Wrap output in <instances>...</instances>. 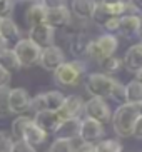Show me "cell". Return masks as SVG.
<instances>
[{
	"mask_svg": "<svg viewBox=\"0 0 142 152\" xmlns=\"http://www.w3.org/2000/svg\"><path fill=\"white\" fill-rule=\"evenodd\" d=\"M139 117L137 112V105L135 104H129V102H122L119 104V107L114 110L111 121H112V127L116 132L117 137L120 139H129L134 134V125Z\"/></svg>",
	"mask_w": 142,
	"mask_h": 152,
	"instance_id": "obj_1",
	"label": "cell"
},
{
	"mask_svg": "<svg viewBox=\"0 0 142 152\" xmlns=\"http://www.w3.org/2000/svg\"><path fill=\"white\" fill-rule=\"evenodd\" d=\"M85 72H87V65L82 58L65 60L52 72L53 82L59 87H77L80 84V80L84 79Z\"/></svg>",
	"mask_w": 142,
	"mask_h": 152,
	"instance_id": "obj_2",
	"label": "cell"
},
{
	"mask_svg": "<svg viewBox=\"0 0 142 152\" xmlns=\"http://www.w3.org/2000/svg\"><path fill=\"white\" fill-rule=\"evenodd\" d=\"M117 84L119 80H116L112 75H107L104 72H94L85 79V92L90 97H100L107 100L112 97Z\"/></svg>",
	"mask_w": 142,
	"mask_h": 152,
	"instance_id": "obj_3",
	"label": "cell"
},
{
	"mask_svg": "<svg viewBox=\"0 0 142 152\" xmlns=\"http://www.w3.org/2000/svg\"><path fill=\"white\" fill-rule=\"evenodd\" d=\"M117 49H119V39L114 34H107L105 32L104 35H99L97 39L90 40L87 52H85V57L92 60V62L99 64L102 58L114 55Z\"/></svg>",
	"mask_w": 142,
	"mask_h": 152,
	"instance_id": "obj_4",
	"label": "cell"
},
{
	"mask_svg": "<svg viewBox=\"0 0 142 152\" xmlns=\"http://www.w3.org/2000/svg\"><path fill=\"white\" fill-rule=\"evenodd\" d=\"M12 50L15 52L18 62H20V67L22 69H30L34 65H39V58H40V47L35 45L30 39L22 37L18 39L15 44L12 45Z\"/></svg>",
	"mask_w": 142,
	"mask_h": 152,
	"instance_id": "obj_5",
	"label": "cell"
},
{
	"mask_svg": "<svg viewBox=\"0 0 142 152\" xmlns=\"http://www.w3.org/2000/svg\"><path fill=\"white\" fill-rule=\"evenodd\" d=\"M84 115L100 122V124H107L112 117V110L105 99L90 97L87 102H84Z\"/></svg>",
	"mask_w": 142,
	"mask_h": 152,
	"instance_id": "obj_6",
	"label": "cell"
},
{
	"mask_svg": "<svg viewBox=\"0 0 142 152\" xmlns=\"http://www.w3.org/2000/svg\"><path fill=\"white\" fill-rule=\"evenodd\" d=\"M104 134H105V129H104V124L89 119V117H82V122H80V132H79V140L85 144H97L99 140H102Z\"/></svg>",
	"mask_w": 142,
	"mask_h": 152,
	"instance_id": "obj_7",
	"label": "cell"
},
{
	"mask_svg": "<svg viewBox=\"0 0 142 152\" xmlns=\"http://www.w3.org/2000/svg\"><path fill=\"white\" fill-rule=\"evenodd\" d=\"M67 58H65V52H64L59 45H49L45 49L40 50V58H39V65L44 70L47 72H53L55 69L64 64Z\"/></svg>",
	"mask_w": 142,
	"mask_h": 152,
	"instance_id": "obj_8",
	"label": "cell"
},
{
	"mask_svg": "<svg viewBox=\"0 0 142 152\" xmlns=\"http://www.w3.org/2000/svg\"><path fill=\"white\" fill-rule=\"evenodd\" d=\"M32 95L29 94V90L23 87H10L9 90V109L10 114L13 115H20V114H27L29 112V105H30Z\"/></svg>",
	"mask_w": 142,
	"mask_h": 152,
	"instance_id": "obj_9",
	"label": "cell"
},
{
	"mask_svg": "<svg viewBox=\"0 0 142 152\" xmlns=\"http://www.w3.org/2000/svg\"><path fill=\"white\" fill-rule=\"evenodd\" d=\"M27 39H30L40 49H45V47L55 44V30L52 27H49L47 23H39V25L29 27Z\"/></svg>",
	"mask_w": 142,
	"mask_h": 152,
	"instance_id": "obj_10",
	"label": "cell"
},
{
	"mask_svg": "<svg viewBox=\"0 0 142 152\" xmlns=\"http://www.w3.org/2000/svg\"><path fill=\"white\" fill-rule=\"evenodd\" d=\"M70 20H72L70 9L67 5H64V7H57V9H47L44 23H47L53 30H59V28H65L70 23Z\"/></svg>",
	"mask_w": 142,
	"mask_h": 152,
	"instance_id": "obj_11",
	"label": "cell"
},
{
	"mask_svg": "<svg viewBox=\"0 0 142 152\" xmlns=\"http://www.w3.org/2000/svg\"><path fill=\"white\" fill-rule=\"evenodd\" d=\"M60 119H74L84 115V99L80 95H65V100L57 110Z\"/></svg>",
	"mask_w": 142,
	"mask_h": 152,
	"instance_id": "obj_12",
	"label": "cell"
},
{
	"mask_svg": "<svg viewBox=\"0 0 142 152\" xmlns=\"http://www.w3.org/2000/svg\"><path fill=\"white\" fill-rule=\"evenodd\" d=\"M32 119H34V124L39 125L40 129L47 132L49 135L55 134V130L59 129V125L62 122L59 114L53 110H42V112H37V114H32Z\"/></svg>",
	"mask_w": 142,
	"mask_h": 152,
	"instance_id": "obj_13",
	"label": "cell"
},
{
	"mask_svg": "<svg viewBox=\"0 0 142 152\" xmlns=\"http://www.w3.org/2000/svg\"><path fill=\"white\" fill-rule=\"evenodd\" d=\"M120 35L124 39H132V37L141 34V15L139 14H125L119 18V28Z\"/></svg>",
	"mask_w": 142,
	"mask_h": 152,
	"instance_id": "obj_14",
	"label": "cell"
},
{
	"mask_svg": "<svg viewBox=\"0 0 142 152\" xmlns=\"http://www.w3.org/2000/svg\"><path fill=\"white\" fill-rule=\"evenodd\" d=\"M89 34L84 30L80 32H74L70 34V39H69V49H70V54L74 55L75 58H82L85 57V52H87V47L90 44Z\"/></svg>",
	"mask_w": 142,
	"mask_h": 152,
	"instance_id": "obj_15",
	"label": "cell"
},
{
	"mask_svg": "<svg viewBox=\"0 0 142 152\" xmlns=\"http://www.w3.org/2000/svg\"><path fill=\"white\" fill-rule=\"evenodd\" d=\"M0 35L4 37V40L7 42L9 47H12L18 39H22V30L12 17L0 18Z\"/></svg>",
	"mask_w": 142,
	"mask_h": 152,
	"instance_id": "obj_16",
	"label": "cell"
},
{
	"mask_svg": "<svg viewBox=\"0 0 142 152\" xmlns=\"http://www.w3.org/2000/svg\"><path fill=\"white\" fill-rule=\"evenodd\" d=\"M99 0H70V14L79 20H90Z\"/></svg>",
	"mask_w": 142,
	"mask_h": 152,
	"instance_id": "obj_17",
	"label": "cell"
},
{
	"mask_svg": "<svg viewBox=\"0 0 142 152\" xmlns=\"http://www.w3.org/2000/svg\"><path fill=\"white\" fill-rule=\"evenodd\" d=\"M80 122L82 117H74V119H64L59 125V129L55 130L53 137H62V139H72L77 140L80 132Z\"/></svg>",
	"mask_w": 142,
	"mask_h": 152,
	"instance_id": "obj_18",
	"label": "cell"
},
{
	"mask_svg": "<svg viewBox=\"0 0 142 152\" xmlns=\"http://www.w3.org/2000/svg\"><path fill=\"white\" fill-rule=\"evenodd\" d=\"M122 65L127 69V72H135L142 67V47L141 44H134L125 50L124 57H122Z\"/></svg>",
	"mask_w": 142,
	"mask_h": 152,
	"instance_id": "obj_19",
	"label": "cell"
},
{
	"mask_svg": "<svg viewBox=\"0 0 142 152\" xmlns=\"http://www.w3.org/2000/svg\"><path fill=\"white\" fill-rule=\"evenodd\" d=\"M45 12H47V9L40 4V0H32L30 4H29V7L25 9V14H23L25 23L29 25V27H34V25H39V23H44Z\"/></svg>",
	"mask_w": 142,
	"mask_h": 152,
	"instance_id": "obj_20",
	"label": "cell"
},
{
	"mask_svg": "<svg viewBox=\"0 0 142 152\" xmlns=\"http://www.w3.org/2000/svg\"><path fill=\"white\" fill-rule=\"evenodd\" d=\"M49 137H50V135L47 134V132H44L39 125L34 124V119H32V122L27 125V129H25V132H23V137L22 139L25 140V142H29L30 145H34L35 149H39V147H42V145L49 140Z\"/></svg>",
	"mask_w": 142,
	"mask_h": 152,
	"instance_id": "obj_21",
	"label": "cell"
},
{
	"mask_svg": "<svg viewBox=\"0 0 142 152\" xmlns=\"http://www.w3.org/2000/svg\"><path fill=\"white\" fill-rule=\"evenodd\" d=\"M0 67L4 69V70H7L9 74H15V72H18L22 69L17 55H15V52L12 50V47H7V49L0 54Z\"/></svg>",
	"mask_w": 142,
	"mask_h": 152,
	"instance_id": "obj_22",
	"label": "cell"
},
{
	"mask_svg": "<svg viewBox=\"0 0 142 152\" xmlns=\"http://www.w3.org/2000/svg\"><path fill=\"white\" fill-rule=\"evenodd\" d=\"M32 122V115H27V114H20V115H15L10 122V134H12L13 140L23 137V132H25L27 125Z\"/></svg>",
	"mask_w": 142,
	"mask_h": 152,
	"instance_id": "obj_23",
	"label": "cell"
},
{
	"mask_svg": "<svg viewBox=\"0 0 142 152\" xmlns=\"http://www.w3.org/2000/svg\"><path fill=\"white\" fill-rule=\"evenodd\" d=\"M124 100L129 104H139L142 100V84L134 79L124 85Z\"/></svg>",
	"mask_w": 142,
	"mask_h": 152,
	"instance_id": "obj_24",
	"label": "cell"
},
{
	"mask_svg": "<svg viewBox=\"0 0 142 152\" xmlns=\"http://www.w3.org/2000/svg\"><path fill=\"white\" fill-rule=\"evenodd\" d=\"M44 99H45L47 110L57 112L60 109V105L64 104V100H65V94L62 90H47V92H44Z\"/></svg>",
	"mask_w": 142,
	"mask_h": 152,
	"instance_id": "obj_25",
	"label": "cell"
},
{
	"mask_svg": "<svg viewBox=\"0 0 142 152\" xmlns=\"http://www.w3.org/2000/svg\"><path fill=\"white\" fill-rule=\"evenodd\" d=\"M112 17H114V15H112V12H111V7L105 5V4H102V2H97L95 10H94L90 20H92L94 23H97L99 27H102L104 23H105L107 20H111Z\"/></svg>",
	"mask_w": 142,
	"mask_h": 152,
	"instance_id": "obj_26",
	"label": "cell"
},
{
	"mask_svg": "<svg viewBox=\"0 0 142 152\" xmlns=\"http://www.w3.org/2000/svg\"><path fill=\"white\" fill-rule=\"evenodd\" d=\"M75 151H77V144L72 139L55 137L52 140V144L49 145V152H75Z\"/></svg>",
	"mask_w": 142,
	"mask_h": 152,
	"instance_id": "obj_27",
	"label": "cell"
},
{
	"mask_svg": "<svg viewBox=\"0 0 142 152\" xmlns=\"http://www.w3.org/2000/svg\"><path fill=\"white\" fill-rule=\"evenodd\" d=\"M99 65H100L102 72H104V74H107V75H112V74L119 72L120 69L124 67V65H122V58L116 57V55H111V57L102 58V60L99 62Z\"/></svg>",
	"mask_w": 142,
	"mask_h": 152,
	"instance_id": "obj_28",
	"label": "cell"
},
{
	"mask_svg": "<svg viewBox=\"0 0 142 152\" xmlns=\"http://www.w3.org/2000/svg\"><path fill=\"white\" fill-rule=\"evenodd\" d=\"M97 152H124V147L117 139H102L95 144Z\"/></svg>",
	"mask_w": 142,
	"mask_h": 152,
	"instance_id": "obj_29",
	"label": "cell"
},
{
	"mask_svg": "<svg viewBox=\"0 0 142 152\" xmlns=\"http://www.w3.org/2000/svg\"><path fill=\"white\" fill-rule=\"evenodd\" d=\"M9 90L10 85H4L0 87V119L10 115V109H9Z\"/></svg>",
	"mask_w": 142,
	"mask_h": 152,
	"instance_id": "obj_30",
	"label": "cell"
},
{
	"mask_svg": "<svg viewBox=\"0 0 142 152\" xmlns=\"http://www.w3.org/2000/svg\"><path fill=\"white\" fill-rule=\"evenodd\" d=\"M13 144V137L10 134V130L0 129V152H10Z\"/></svg>",
	"mask_w": 142,
	"mask_h": 152,
	"instance_id": "obj_31",
	"label": "cell"
},
{
	"mask_svg": "<svg viewBox=\"0 0 142 152\" xmlns=\"http://www.w3.org/2000/svg\"><path fill=\"white\" fill-rule=\"evenodd\" d=\"M10 152H39V149H35L34 145L25 142L23 139H17V140H13Z\"/></svg>",
	"mask_w": 142,
	"mask_h": 152,
	"instance_id": "obj_32",
	"label": "cell"
},
{
	"mask_svg": "<svg viewBox=\"0 0 142 152\" xmlns=\"http://www.w3.org/2000/svg\"><path fill=\"white\" fill-rule=\"evenodd\" d=\"M15 2L13 0H0V18H9L13 15Z\"/></svg>",
	"mask_w": 142,
	"mask_h": 152,
	"instance_id": "obj_33",
	"label": "cell"
},
{
	"mask_svg": "<svg viewBox=\"0 0 142 152\" xmlns=\"http://www.w3.org/2000/svg\"><path fill=\"white\" fill-rule=\"evenodd\" d=\"M119 18L120 17H112L111 20H107L102 25V28L107 32V34H116L117 28H119Z\"/></svg>",
	"mask_w": 142,
	"mask_h": 152,
	"instance_id": "obj_34",
	"label": "cell"
},
{
	"mask_svg": "<svg viewBox=\"0 0 142 152\" xmlns=\"http://www.w3.org/2000/svg\"><path fill=\"white\" fill-rule=\"evenodd\" d=\"M40 4L45 9H57V7H64L67 5V0H40Z\"/></svg>",
	"mask_w": 142,
	"mask_h": 152,
	"instance_id": "obj_35",
	"label": "cell"
},
{
	"mask_svg": "<svg viewBox=\"0 0 142 152\" xmlns=\"http://www.w3.org/2000/svg\"><path fill=\"white\" fill-rule=\"evenodd\" d=\"M75 152H97V151H95V144L80 142V144H77V151Z\"/></svg>",
	"mask_w": 142,
	"mask_h": 152,
	"instance_id": "obj_36",
	"label": "cell"
},
{
	"mask_svg": "<svg viewBox=\"0 0 142 152\" xmlns=\"http://www.w3.org/2000/svg\"><path fill=\"white\" fill-rule=\"evenodd\" d=\"M10 77L12 74H9L7 70L0 67V87H4V85H10Z\"/></svg>",
	"mask_w": 142,
	"mask_h": 152,
	"instance_id": "obj_37",
	"label": "cell"
},
{
	"mask_svg": "<svg viewBox=\"0 0 142 152\" xmlns=\"http://www.w3.org/2000/svg\"><path fill=\"white\" fill-rule=\"evenodd\" d=\"M132 137H137V139H142V117L139 115L137 121H135V125H134V134Z\"/></svg>",
	"mask_w": 142,
	"mask_h": 152,
	"instance_id": "obj_38",
	"label": "cell"
},
{
	"mask_svg": "<svg viewBox=\"0 0 142 152\" xmlns=\"http://www.w3.org/2000/svg\"><path fill=\"white\" fill-rule=\"evenodd\" d=\"M129 4H130V7L134 9L135 14L142 12V0H129Z\"/></svg>",
	"mask_w": 142,
	"mask_h": 152,
	"instance_id": "obj_39",
	"label": "cell"
},
{
	"mask_svg": "<svg viewBox=\"0 0 142 152\" xmlns=\"http://www.w3.org/2000/svg\"><path fill=\"white\" fill-rule=\"evenodd\" d=\"M7 47H9V45H7V42L4 40V37L0 35V54H2V52H4L5 49H7Z\"/></svg>",
	"mask_w": 142,
	"mask_h": 152,
	"instance_id": "obj_40",
	"label": "cell"
},
{
	"mask_svg": "<svg viewBox=\"0 0 142 152\" xmlns=\"http://www.w3.org/2000/svg\"><path fill=\"white\" fill-rule=\"evenodd\" d=\"M102 4L105 5H114V4H119V2H122V0H100Z\"/></svg>",
	"mask_w": 142,
	"mask_h": 152,
	"instance_id": "obj_41",
	"label": "cell"
},
{
	"mask_svg": "<svg viewBox=\"0 0 142 152\" xmlns=\"http://www.w3.org/2000/svg\"><path fill=\"white\" fill-rule=\"evenodd\" d=\"M135 79H137V80H139V82H141V84H142V67L139 69L137 72H135Z\"/></svg>",
	"mask_w": 142,
	"mask_h": 152,
	"instance_id": "obj_42",
	"label": "cell"
},
{
	"mask_svg": "<svg viewBox=\"0 0 142 152\" xmlns=\"http://www.w3.org/2000/svg\"><path fill=\"white\" fill-rule=\"evenodd\" d=\"M135 105H137V112H139V115L142 117V100L139 104H135Z\"/></svg>",
	"mask_w": 142,
	"mask_h": 152,
	"instance_id": "obj_43",
	"label": "cell"
},
{
	"mask_svg": "<svg viewBox=\"0 0 142 152\" xmlns=\"http://www.w3.org/2000/svg\"><path fill=\"white\" fill-rule=\"evenodd\" d=\"M15 4H30L32 0H13Z\"/></svg>",
	"mask_w": 142,
	"mask_h": 152,
	"instance_id": "obj_44",
	"label": "cell"
},
{
	"mask_svg": "<svg viewBox=\"0 0 142 152\" xmlns=\"http://www.w3.org/2000/svg\"><path fill=\"white\" fill-rule=\"evenodd\" d=\"M141 32H142V15H141Z\"/></svg>",
	"mask_w": 142,
	"mask_h": 152,
	"instance_id": "obj_45",
	"label": "cell"
},
{
	"mask_svg": "<svg viewBox=\"0 0 142 152\" xmlns=\"http://www.w3.org/2000/svg\"><path fill=\"white\" fill-rule=\"evenodd\" d=\"M139 44H141V47H142V37H141V42H139Z\"/></svg>",
	"mask_w": 142,
	"mask_h": 152,
	"instance_id": "obj_46",
	"label": "cell"
},
{
	"mask_svg": "<svg viewBox=\"0 0 142 152\" xmlns=\"http://www.w3.org/2000/svg\"><path fill=\"white\" fill-rule=\"evenodd\" d=\"M125 152H129V151H125Z\"/></svg>",
	"mask_w": 142,
	"mask_h": 152,
	"instance_id": "obj_47",
	"label": "cell"
},
{
	"mask_svg": "<svg viewBox=\"0 0 142 152\" xmlns=\"http://www.w3.org/2000/svg\"><path fill=\"white\" fill-rule=\"evenodd\" d=\"M141 152H142V151H141Z\"/></svg>",
	"mask_w": 142,
	"mask_h": 152,
	"instance_id": "obj_48",
	"label": "cell"
}]
</instances>
